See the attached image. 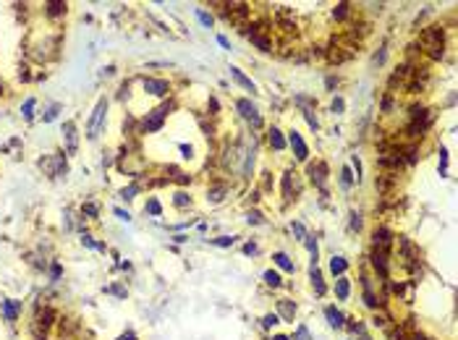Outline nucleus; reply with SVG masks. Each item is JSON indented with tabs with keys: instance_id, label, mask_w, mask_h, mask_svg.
I'll return each instance as SVG.
<instances>
[{
	"instance_id": "423d86ee",
	"label": "nucleus",
	"mask_w": 458,
	"mask_h": 340,
	"mask_svg": "<svg viewBox=\"0 0 458 340\" xmlns=\"http://www.w3.org/2000/svg\"><path fill=\"white\" fill-rule=\"evenodd\" d=\"M236 110L241 112V118H246L254 128H259L262 126V116H259V110H257V105L251 102V100H236Z\"/></svg>"
},
{
	"instance_id": "7c9ffc66",
	"label": "nucleus",
	"mask_w": 458,
	"mask_h": 340,
	"mask_svg": "<svg viewBox=\"0 0 458 340\" xmlns=\"http://www.w3.org/2000/svg\"><path fill=\"white\" fill-rule=\"evenodd\" d=\"M291 340H312V335H309V327L307 325H299L296 327V332H293V337Z\"/></svg>"
},
{
	"instance_id": "864d4df0",
	"label": "nucleus",
	"mask_w": 458,
	"mask_h": 340,
	"mask_svg": "<svg viewBox=\"0 0 458 340\" xmlns=\"http://www.w3.org/2000/svg\"><path fill=\"white\" fill-rule=\"evenodd\" d=\"M354 168H356V180L361 178V163H359V157L354 154Z\"/></svg>"
},
{
	"instance_id": "37998d69",
	"label": "nucleus",
	"mask_w": 458,
	"mask_h": 340,
	"mask_svg": "<svg viewBox=\"0 0 458 340\" xmlns=\"http://www.w3.org/2000/svg\"><path fill=\"white\" fill-rule=\"evenodd\" d=\"M387 322H390V320H387V314H385V311H380V314H375V325H377V327H385Z\"/></svg>"
},
{
	"instance_id": "4c0bfd02",
	"label": "nucleus",
	"mask_w": 458,
	"mask_h": 340,
	"mask_svg": "<svg viewBox=\"0 0 458 340\" xmlns=\"http://www.w3.org/2000/svg\"><path fill=\"white\" fill-rule=\"evenodd\" d=\"M348 225H351V231L359 233V231H361V215H359V212H351V222H348Z\"/></svg>"
},
{
	"instance_id": "ea45409f",
	"label": "nucleus",
	"mask_w": 458,
	"mask_h": 340,
	"mask_svg": "<svg viewBox=\"0 0 458 340\" xmlns=\"http://www.w3.org/2000/svg\"><path fill=\"white\" fill-rule=\"evenodd\" d=\"M97 212H100L97 204H84L81 207V215H89V217H97Z\"/></svg>"
},
{
	"instance_id": "a19ab883",
	"label": "nucleus",
	"mask_w": 458,
	"mask_h": 340,
	"mask_svg": "<svg viewBox=\"0 0 458 340\" xmlns=\"http://www.w3.org/2000/svg\"><path fill=\"white\" fill-rule=\"evenodd\" d=\"M197 18L202 21L204 27H212V16H210V13H204V11H197Z\"/></svg>"
},
{
	"instance_id": "79ce46f5",
	"label": "nucleus",
	"mask_w": 458,
	"mask_h": 340,
	"mask_svg": "<svg viewBox=\"0 0 458 340\" xmlns=\"http://www.w3.org/2000/svg\"><path fill=\"white\" fill-rule=\"evenodd\" d=\"M58 110H60V105H53V107L48 110V116H45L42 121H45V123H50V121H55V116H58Z\"/></svg>"
},
{
	"instance_id": "a211bd4d",
	"label": "nucleus",
	"mask_w": 458,
	"mask_h": 340,
	"mask_svg": "<svg viewBox=\"0 0 458 340\" xmlns=\"http://www.w3.org/2000/svg\"><path fill=\"white\" fill-rule=\"evenodd\" d=\"M231 76H233V81H236V84H241V86L246 89V92H257L254 81H251L249 76H244V71H241V68H236V65H233V68H231Z\"/></svg>"
},
{
	"instance_id": "e433bc0d",
	"label": "nucleus",
	"mask_w": 458,
	"mask_h": 340,
	"mask_svg": "<svg viewBox=\"0 0 458 340\" xmlns=\"http://www.w3.org/2000/svg\"><path fill=\"white\" fill-rule=\"evenodd\" d=\"M330 110L335 112V116H338V112H343V110H346V102H343V97H335V100H333V105H330Z\"/></svg>"
},
{
	"instance_id": "20e7f679",
	"label": "nucleus",
	"mask_w": 458,
	"mask_h": 340,
	"mask_svg": "<svg viewBox=\"0 0 458 340\" xmlns=\"http://www.w3.org/2000/svg\"><path fill=\"white\" fill-rule=\"evenodd\" d=\"M45 173H48L50 178H58V175H66L68 165H66V157L63 154H50V157H42V160L37 163Z\"/></svg>"
},
{
	"instance_id": "4468645a",
	"label": "nucleus",
	"mask_w": 458,
	"mask_h": 340,
	"mask_svg": "<svg viewBox=\"0 0 458 340\" xmlns=\"http://www.w3.org/2000/svg\"><path fill=\"white\" fill-rule=\"evenodd\" d=\"M0 309H3V320L6 322H16L21 316V301H13V299H0Z\"/></svg>"
},
{
	"instance_id": "2f4dec72",
	"label": "nucleus",
	"mask_w": 458,
	"mask_h": 340,
	"mask_svg": "<svg viewBox=\"0 0 458 340\" xmlns=\"http://www.w3.org/2000/svg\"><path fill=\"white\" fill-rule=\"evenodd\" d=\"M136 194H139V184H131V186H126L123 191H121V199H126V201H131Z\"/></svg>"
},
{
	"instance_id": "9d476101",
	"label": "nucleus",
	"mask_w": 458,
	"mask_h": 340,
	"mask_svg": "<svg viewBox=\"0 0 458 340\" xmlns=\"http://www.w3.org/2000/svg\"><path fill=\"white\" fill-rule=\"evenodd\" d=\"M63 139H66V152H68V154H76V152H79V133H76V123H74V121H66V123H63Z\"/></svg>"
},
{
	"instance_id": "bb28decb",
	"label": "nucleus",
	"mask_w": 458,
	"mask_h": 340,
	"mask_svg": "<svg viewBox=\"0 0 458 340\" xmlns=\"http://www.w3.org/2000/svg\"><path fill=\"white\" fill-rule=\"evenodd\" d=\"M173 204H176L178 210H183V207H189V204H191V196H189L186 191H176V196H173Z\"/></svg>"
},
{
	"instance_id": "473e14b6",
	"label": "nucleus",
	"mask_w": 458,
	"mask_h": 340,
	"mask_svg": "<svg viewBox=\"0 0 458 340\" xmlns=\"http://www.w3.org/2000/svg\"><path fill=\"white\" fill-rule=\"evenodd\" d=\"M340 184H343V189H351V184H354L351 168H343V170H340Z\"/></svg>"
},
{
	"instance_id": "13d9d810",
	"label": "nucleus",
	"mask_w": 458,
	"mask_h": 340,
	"mask_svg": "<svg viewBox=\"0 0 458 340\" xmlns=\"http://www.w3.org/2000/svg\"><path fill=\"white\" fill-rule=\"evenodd\" d=\"M325 84H328V89H333V86L338 84V79H333V76H328V81H325Z\"/></svg>"
},
{
	"instance_id": "7ed1b4c3",
	"label": "nucleus",
	"mask_w": 458,
	"mask_h": 340,
	"mask_svg": "<svg viewBox=\"0 0 458 340\" xmlns=\"http://www.w3.org/2000/svg\"><path fill=\"white\" fill-rule=\"evenodd\" d=\"M105 112H107V100L102 97V100L95 105V110H92V116H89V123H86V139L95 142L97 136H100V128H102V123H105Z\"/></svg>"
},
{
	"instance_id": "2eb2a0df",
	"label": "nucleus",
	"mask_w": 458,
	"mask_h": 340,
	"mask_svg": "<svg viewBox=\"0 0 458 340\" xmlns=\"http://www.w3.org/2000/svg\"><path fill=\"white\" fill-rule=\"evenodd\" d=\"M372 267L385 278V275H387V267H390V254L380 252V248H372Z\"/></svg>"
},
{
	"instance_id": "58836bf2",
	"label": "nucleus",
	"mask_w": 458,
	"mask_h": 340,
	"mask_svg": "<svg viewBox=\"0 0 458 340\" xmlns=\"http://www.w3.org/2000/svg\"><path fill=\"white\" fill-rule=\"evenodd\" d=\"M233 241H236V238H231V236H220V238H212V243H215V246H223V248H225V246H233Z\"/></svg>"
},
{
	"instance_id": "c9c22d12",
	"label": "nucleus",
	"mask_w": 458,
	"mask_h": 340,
	"mask_svg": "<svg viewBox=\"0 0 458 340\" xmlns=\"http://www.w3.org/2000/svg\"><path fill=\"white\" fill-rule=\"evenodd\" d=\"M278 322H280V316H278V314H265V320H262V327H265V330H270V327H275Z\"/></svg>"
},
{
	"instance_id": "ddd939ff",
	"label": "nucleus",
	"mask_w": 458,
	"mask_h": 340,
	"mask_svg": "<svg viewBox=\"0 0 458 340\" xmlns=\"http://www.w3.org/2000/svg\"><path fill=\"white\" fill-rule=\"evenodd\" d=\"M307 173H309V180H312L314 186H319V189L325 186V180H328V165H325V163H319V160H317V163H309Z\"/></svg>"
},
{
	"instance_id": "3c124183",
	"label": "nucleus",
	"mask_w": 458,
	"mask_h": 340,
	"mask_svg": "<svg viewBox=\"0 0 458 340\" xmlns=\"http://www.w3.org/2000/svg\"><path fill=\"white\" fill-rule=\"evenodd\" d=\"M385 55H387V50H385V48H380V53L375 55V63H385Z\"/></svg>"
},
{
	"instance_id": "6e6552de",
	"label": "nucleus",
	"mask_w": 458,
	"mask_h": 340,
	"mask_svg": "<svg viewBox=\"0 0 458 340\" xmlns=\"http://www.w3.org/2000/svg\"><path fill=\"white\" fill-rule=\"evenodd\" d=\"M163 123H165V112L160 107H155V110H149L147 116L142 118V131L144 133H155V131L163 128Z\"/></svg>"
},
{
	"instance_id": "39448f33",
	"label": "nucleus",
	"mask_w": 458,
	"mask_h": 340,
	"mask_svg": "<svg viewBox=\"0 0 458 340\" xmlns=\"http://www.w3.org/2000/svg\"><path fill=\"white\" fill-rule=\"evenodd\" d=\"M55 320H58V311L53 306H37V316H34L32 327H37V330H42L45 335H48V330L55 325Z\"/></svg>"
},
{
	"instance_id": "09e8293b",
	"label": "nucleus",
	"mask_w": 458,
	"mask_h": 340,
	"mask_svg": "<svg viewBox=\"0 0 458 340\" xmlns=\"http://www.w3.org/2000/svg\"><path fill=\"white\" fill-rule=\"evenodd\" d=\"M18 79H21V81H29V79H32V76H29V68H27V65H21V68H18Z\"/></svg>"
},
{
	"instance_id": "f704fd0d",
	"label": "nucleus",
	"mask_w": 458,
	"mask_h": 340,
	"mask_svg": "<svg viewBox=\"0 0 458 340\" xmlns=\"http://www.w3.org/2000/svg\"><path fill=\"white\" fill-rule=\"evenodd\" d=\"M246 222H249V225H262V222H265V217H262V212L251 210V212L246 215Z\"/></svg>"
},
{
	"instance_id": "9b49d317",
	"label": "nucleus",
	"mask_w": 458,
	"mask_h": 340,
	"mask_svg": "<svg viewBox=\"0 0 458 340\" xmlns=\"http://www.w3.org/2000/svg\"><path fill=\"white\" fill-rule=\"evenodd\" d=\"M299 191H301V186H299V178H296V173H293V170H288V173L283 175V201L288 204L291 199H296V196H299Z\"/></svg>"
},
{
	"instance_id": "4be33fe9",
	"label": "nucleus",
	"mask_w": 458,
	"mask_h": 340,
	"mask_svg": "<svg viewBox=\"0 0 458 340\" xmlns=\"http://www.w3.org/2000/svg\"><path fill=\"white\" fill-rule=\"evenodd\" d=\"M325 316H328L330 327H343V322H346V316H343L335 306H328V309H325Z\"/></svg>"
},
{
	"instance_id": "c756f323",
	"label": "nucleus",
	"mask_w": 458,
	"mask_h": 340,
	"mask_svg": "<svg viewBox=\"0 0 458 340\" xmlns=\"http://www.w3.org/2000/svg\"><path fill=\"white\" fill-rule=\"evenodd\" d=\"M144 212L157 217L160 212H163V207H160V201H157V199H147V207H144Z\"/></svg>"
},
{
	"instance_id": "f3484780",
	"label": "nucleus",
	"mask_w": 458,
	"mask_h": 340,
	"mask_svg": "<svg viewBox=\"0 0 458 340\" xmlns=\"http://www.w3.org/2000/svg\"><path fill=\"white\" fill-rule=\"evenodd\" d=\"M267 142H270V147H272L275 152H283V149H286V144H288V142L283 139L280 128H275V126H272V128L267 131Z\"/></svg>"
},
{
	"instance_id": "c03bdc74",
	"label": "nucleus",
	"mask_w": 458,
	"mask_h": 340,
	"mask_svg": "<svg viewBox=\"0 0 458 340\" xmlns=\"http://www.w3.org/2000/svg\"><path fill=\"white\" fill-rule=\"evenodd\" d=\"M348 330H351V332H359V335H364V325H361L359 320H351V322H348Z\"/></svg>"
},
{
	"instance_id": "f8f14e48",
	"label": "nucleus",
	"mask_w": 458,
	"mask_h": 340,
	"mask_svg": "<svg viewBox=\"0 0 458 340\" xmlns=\"http://www.w3.org/2000/svg\"><path fill=\"white\" fill-rule=\"evenodd\" d=\"M144 92L147 95H152V97H165V95H170V84L165 81V79H144Z\"/></svg>"
},
{
	"instance_id": "1a4fd4ad",
	"label": "nucleus",
	"mask_w": 458,
	"mask_h": 340,
	"mask_svg": "<svg viewBox=\"0 0 458 340\" xmlns=\"http://www.w3.org/2000/svg\"><path fill=\"white\" fill-rule=\"evenodd\" d=\"M288 144H291V149H293V154H296V160H301V163H307L309 160V147H307V142L301 139V133L299 131H288Z\"/></svg>"
},
{
	"instance_id": "0eeeda50",
	"label": "nucleus",
	"mask_w": 458,
	"mask_h": 340,
	"mask_svg": "<svg viewBox=\"0 0 458 340\" xmlns=\"http://www.w3.org/2000/svg\"><path fill=\"white\" fill-rule=\"evenodd\" d=\"M393 231L390 228H385V225H380V228H375L372 233V248H380V252H387L390 254V248H393Z\"/></svg>"
},
{
	"instance_id": "b1692460",
	"label": "nucleus",
	"mask_w": 458,
	"mask_h": 340,
	"mask_svg": "<svg viewBox=\"0 0 458 340\" xmlns=\"http://www.w3.org/2000/svg\"><path fill=\"white\" fill-rule=\"evenodd\" d=\"M66 3H45V16L50 18H58V16H66Z\"/></svg>"
},
{
	"instance_id": "f257e3e1",
	"label": "nucleus",
	"mask_w": 458,
	"mask_h": 340,
	"mask_svg": "<svg viewBox=\"0 0 458 340\" xmlns=\"http://www.w3.org/2000/svg\"><path fill=\"white\" fill-rule=\"evenodd\" d=\"M419 44H422V50H427L429 58H443L445 53V29L443 27H427L419 37Z\"/></svg>"
},
{
	"instance_id": "c85d7f7f",
	"label": "nucleus",
	"mask_w": 458,
	"mask_h": 340,
	"mask_svg": "<svg viewBox=\"0 0 458 340\" xmlns=\"http://www.w3.org/2000/svg\"><path fill=\"white\" fill-rule=\"evenodd\" d=\"M34 105H37V102H34V97H29L24 105H21V116H24L27 121H32V116H34Z\"/></svg>"
},
{
	"instance_id": "dca6fc26",
	"label": "nucleus",
	"mask_w": 458,
	"mask_h": 340,
	"mask_svg": "<svg viewBox=\"0 0 458 340\" xmlns=\"http://www.w3.org/2000/svg\"><path fill=\"white\" fill-rule=\"evenodd\" d=\"M309 280H312V288H314L317 296H322V293L328 290V288H325V280H322V272H319L317 264H312V269H309Z\"/></svg>"
},
{
	"instance_id": "8fccbe9b",
	"label": "nucleus",
	"mask_w": 458,
	"mask_h": 340,
	"mask_svg": "<svg viewBox=\"0 0 458 340\" xmlns=\"http://www.w3.org/2000/svg\"><path fill=\"white\" fill-rule=\"evenodd\" d=\"M244 254H257V243H254V241H249V243L244 246Z\"/></svg>"
},
{
	"instance_id": "a878e982",
	"label": "nucleus",
	"mask_w": 458,
	"mask_h": 340,
	"mask_svg": "<svg viewBox=\"0 0 458 340\" xmlns=\"http://www.w3.org/2000/svg\"><path fill=\"white\" fill-rule=\"evenodd\" d=\"M346 269H348V262L343 257H333L330 259V272H333V275H343Z\"/></svg>"
},
{
	"instance_id": "49530a36",
	"label": "nucleus",
	"mask_w": 458,
	"mask_h": 340,
	"mask_svg": "<svg viewBox=\"0 0 458 340\" xmlns=\"http://www.w3.org/2000/svg\"><path fill=\"white\" fill-rule=\"evenodd\" d=\"M181 154L191 160V157H194V147H191V144H181Z\"/></svg>"
},
{
	"instance_id": "f03ea898",
	"label": "nucleus",
	"mask_w": 458,
	"mask_h": 340,
	"mask_svg": "<svg viewBox=\"0 0 458 340\" xmlns=\"http://www.w3.org/2000/svg\"><path fill=\"white\" fill-rule=\"evenodd\" d=\"M267 32L270 29L265 24H249V27H244V34L251 39V44H257L262 53H272V39L267 37Z\"/></svg>"
},
{
	"instance_id": "412c9836",
	"label": "nucleus",
	"mask_w": 458,
	"mask_h": 340,
	"mask_svg": "<svg viewBox=\"0 0 458 340\" xmlns=\"http://www.w3.org/2000/svg\"><path fill=\"white\" fill-rule=\"evenodd\" d=\"M225 194H228V186H225V184H215V186H210V191H207V201L217 204V201L225 199Z\"/></svg>"
},
{
	"instance_id": "cd10ccee",
	"label": "nucleus",
	"mask_w": 458,
	"mask_h": 340,
	"mask_svg": "<svg viewBox=\"0 0 458 340\" xmlns=\"http://www.w3.org/2000/svg\"><path fill=\"white\" fill-rule=\"evenodd\" d=\"M348 13H351V6H348V3H338V6L333 8V18H335V21H343Z\"/></svg>"
},
{
	"instance_id": "6ab92c4d",
	"label": "nucleus",
	"mask_w": 458,
	"mask_h": 340,
	"mask_svg": "<svg viewBox=\"0 0 458 340\" xmlns=\"http://www.w3.org/2000/svg\"><path fill=\"white\" fill-rule=\"evenodd\" d=\"M278 316H283L286 322H293V316H296V304L288 301V299L278 301Z\"/></svg>"
},
{
	"instance_id": "5701e85b",
	"label": "nucleus",
	"mask_w": 458,
	"mask_h": 340,
	"mask_svg": "<svg viewBox=\"0 0 458 340\" xmlns=\"http://www.w3.org/2000/svg\"><path fill=\"white\" fill-rule=\"evenodd\" d=\"M348 293H351V283H348V278H338V283H335V296H338L340 301H346V299H348Z\"/></svg>"
},
{
	"instance_id": "a18cd8bd",
	"label": "nucleus",
	"mask_w": 458,
	"mask_h": 340,
	"mask_svg": "<svg viewBox=\"0 0 458 340\" xmlns=\"http://www.w3.org/2000/svg\"><path fill=\"white\" fill-rule=\"evenodd\" d=\"M304 118H307V123H309V126H312V128H314V131H317V128H319V123H317V118H314V116H312V110H304Z\"/></svg>"
},
{
	"instance_id": "72a5a7b5",
	"label": "nucleus",
	"mask_w": 458,
	"mask_h": 340,
	"mask_svg": "<svg viewBox=\"0 0 458 340\" xmlns=\"http://www.w3.org/2000/svg\"><path fill=\"white\" fill-rule=\"evenodd\" d=\"M291 231H293V236L299 238V241H304V238H307V228H304V225H301L299 220H296V222H291Z\"/></svg>"
},
{
	"instance_id": "de8ad7c7",
	"label": "nucleus",
	"mask_w": 458,
	"mask_h": 340,
	"mask_svg": "<svg viewBox=\"0 0 458 340\" xmlns=\"http://www.w3.org/2000/svg\"><path fill=\"white\" fill-rule=\"evenodd\" d=\"M107 293H116V296L126 299V288H121V285H113V288H107Z\"/></svg>"
},
{
	"instance_id": "4d7b16f0",
	"label": "nucleus",
	"mask_w": 458,
	"mask_h": 340,
	"mask_svg": "<svg viewBox=\"0 0 458 340\" xmlns=\"http://www.w3.org/2000/svg\"><path fill=\"white\" fill-rule=\"evenodd\" d=\"M217 42L223 44V48H231V42H228V37H217Z\"/></svg>"
},
{
	"instance_id": "bf43d9fd",
	"label": "nucleus",
	"mask_w": 458,
	"mask_h": 340,
	"mask_svg": "<svg viewBox=\"0 0 458 340\" xmlns=\"http://www.w3.org/2000/svg\"><path fill=\"white\" fill-rule=\"evenodd\" d=\"M275 340H288L286 335H275Z\"/></svg>"
},
{
	"instance_id": "6e6d98bb",
	"label": "nucleus",
	"mask_w": 458,
	"mask_h": 340,
	"mask_svg": "<svg viewBox=\"0 0 458 340\" xmlns=\"http://www.w3.org/2000/svg\"><path fill=\"white\" fill-rule=\"evenodd\" d=\"M118 340H136V335H134V332H123Z\"/></svg>"
},
{
	"instance_id": "5fc2aeb1",
	"label": "nucleus",
	"mask_w": 458,
	"mask_h": 340,
	"mask_svg": "<svg viewBox=\"0 0 458 340\" xmlns=\"http://www.w3.org/2000/svg\"><path fill=\"white\" fill-rule=\"evenodd\" d=\"M116 215H118V217H121V220H126V222H128V220H131V215H128V212H123V210H121V207H116Z\"/></svg>"
},
{
	"instance_id": "603ef678",
	"label": "nucleus",
	"mask_w": 458,
	"mask_h": 340,
	"mask_svg": "<svg viewBox=\"0 0 458 340\" xmlns=\"http://www.w3.org/2000/svg\"><path fill=\"white\" fill-rule=\"evenodd\" d=\"M50 278H53V280H58V278H60V264H53V269H50Z\"/></svg>"
},
{
	"instance_id": "aec40b11",
	"label": "nucleus",
	"mask_w": 458,
	"mask_h": 340,
	"mask_svg": "<svg viewBox=\"0 0 458 340\" xmlns=\"http://www.w3.org/2000/svg\"><path fill=\"white\" fill-rule=\"evenodd\" d=\"M272 262L278 264L280 269H286V272H296V264L291 262V257H288L286 252H275V254H272Z\"/></svg>"
},
{
	"instance_id": "393cba45",
	"label": "nucleus",
	"mask_w": 458,
	"mask_h": 340,
	"mask_svg": "<svg viewBox=\"0 0 458 340\" xmlns=\"http://www.w3.org/2000/svg\"><path fill=\"white\" fill-rule=\"evenodd\" d=\"M262 280H265V285H270V288H280V285H283V278H280L275 269H267L265 275H262Z\"/></svg>"
}]
</instances>
